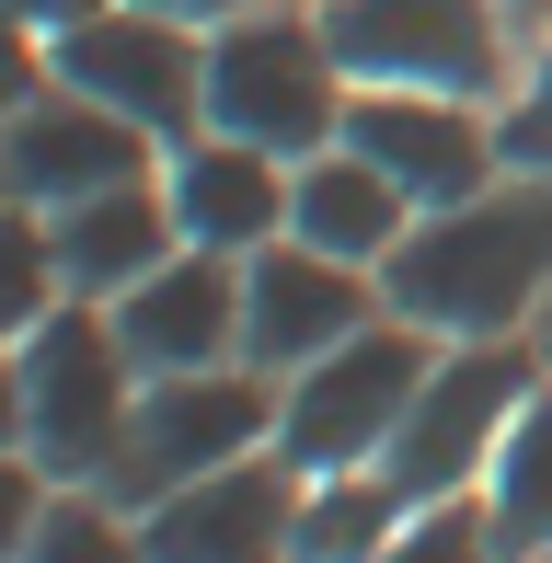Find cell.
<instances>
[{"label":"cell","instance_id":"ba28073f","mask_svg":"<svg viewBox=\"0 0 552 563\" xmlns=\"http://www.w3.org/2000/svg\"><path fill=\"white\" fill-rule=\"evenodd\" d=\"M46 69L92 104L139 115L150 139H208V23H173V12H139V0H104L92 23L46 35Z\"/></svg>","mask_w":552,"mask_h":563},{"label":"cell","instance_id":"3957f363","mask_svg":"<svg viewBox=\"0 0 552 563\" xmlns=\"http://www.w3.org/2000/svg\"><path fill=\"white\" fill-rule=\"evenodd\" d=\"M345 104H357V81H345L322 12H231L208 35V126L219 139L311 162V150L345 139Z\"/></svg>","mask_w":552,"mask_h":563},{"label":"cell","instance_id":"603a6c76","mask_svg":"<svg viewBox=\"0 0 552 563\" xmlns=\"http://www.w3.org/2000/svg\"><path fill=\"white\" fill-rule=\"evenodd\" d=\"M92 12H104V0H12L23 35H69V23H92Z\"/></svg>","mask_w":552,"mask_h":563},{"label":"cell","instance_id":"5bb4252c","mask_svg":"<svg viewBox=\"0 0 552 563\" xmlns=\"http://www.w3.org/2000/svg\"><path fill=\"white\" fill-rule=\"evenodd\" d=\"M173 219H185V242H208V253H265V242H288V196H299V162H276V150L254 139H185L173 150Z\"/></svg>","mask_w":552,"mask_h":563},{"label":"cell","instance_id":"d4e9b609","mask_svg":"<svg viewBox=\"0 0 552 563\" xmlns=\"http://www.w3.org/2000/svg\"><path fill=\"white\" fill-rule=\"evenodd\" d=\"M507 12H541V0H507Z\"/></svg>","mask_w":552,"mask_h":563},{"label":"cell","instance_id":"9c48e42d","mask_svg":"<svg viewBox=\"0 0 552 563\" xmlns=\"http://www.w3.org/2000/svg\"><path fill=\"white\" fill-rule=\"evenodd\" d=\"M380 311H391L380 276L311 253L299 230L265 242V253H242V368H265V379H299L311 356H334L345 334H368Z\"/></svg>","mask_w":552,"mask_h":563},{"label":"cell","instance_id":"9a60e30c","mask_svg":"<svg viewBox=\"0 0 552 563\" xmlns=\"http://www.w3.org/2000/svg\"><path fill=\"white\" fill-rule=\"evenodd\" d=\"M46 230H58L69 299H128L150 265H173V253H185V219H173V185H162V173L104 185V196H81V208H46Z\"/></svg>","mask_w":552,"mask_h":563},{"label":"cell","instance_id":"7c38bea8","mask_svg":"<svg viewBox=\"0 0 552 563\" xmlns=\"http://www.w3.org/2000/svg\"><path fill=\"white\" fill-rule=\"evenodd\" d=\"M345 150H368L415 208H461V196H484L495 162H507V139H495L484 104H461V92H357V104H345Z\"/></svg>","mask_w":552,"mask_h":563},{"label":"cell","instance_id":"7402d4cb","mask_svg":"<svg viewBox=\"0 0 552 563\" xmlns=\"http://www.w3.org/2000/svg\"><path fill=\"white\" fill-rule=\"evenodd\" d=\"M495 139H507V162H552V58L530 69V92H518V115Z\"/></svg>","mask_w":552,"mask_h":563},{"label":"cell","instance_id":"6da1fadb","mask_svg":"<svg viewBox=\"0 0 552 563\" xmlns=\"http://www.w3.org/2000/svg\"><path fill=\"white\" fill-rule=\"evenodd\" d=\"M552 288V185H484L426 208L380 265V299L426 334H518Z\"/></svg>","mask_w":552,"mask_h":563},{"label":"cell","instance_id":"52a82bcc","mask_svg":"<svg viewBox=\"0 0 552 563\" xmlns=\"http://www.w3.org/2000/svg\"><path fill=\"white\" fill-rule=\"evenodd\" d=\"M345 81L357 92H461L484 104L507 81V12L495 0H322Z\"/></svg>","mask_w":552,"mask_h":563},{"label":"cell","instance_id":"e0dca14e","mask_svg":"<svg viewBox=\"0 0 552 563\" xmlns=\"http://www.w3.org/2000/svg\"><path fill=\"white\" fill-rule=\"evenodd\" d=\"M484 518H495V541H507V563H552V379L518 402L507 449H495Z\"/></svg>","mask_w":552,"mask_h":563},{"label":"cell","instance_id":"277c9868","mask_svg":"<svg viewBox=\"0 0 552 563\" xmlns=\"http://www.w3.org/2000/svg\"><path fill=\"white\" fill-rule=\"evenodd\" d=\"M426 368H438V334L404 311H380L368 334H345L334 356H311V368L288 379V415H276V449L299 460V472H380L391 438H404Z\"/></svg>","mask_w":552,"mask_h":563},{"label":"cell","instance_id":"4fadbf2b","mask_svg":"<svg viewBox=\"0 0 552 563\" xmlns=\"http://www.w3.org/2000/svg\"><path fill=\"white\" fill-rule=\"evenodd\" d=\"M128 334L139 379H185V368H242V253L185 242L173 265H150L128 299H104Z\"/></svg>","mask_w":552,"mask_h":563},{"label":"cell","instance_id":"5b68a950","mask_svg":"<svg viewBox=\"0 0 552 563\" xmlns=\"http://www.w3.org/2000/svg\"><path fill=\"white\" fill-rule=\"evenodd\" d=\"M276 415H288V379H265V368L150 379L128 449H115V472H104V495L128 506V518H150L162 495H185V483H208V472H231V460L276 449Z\"/></svg>","mask_w":552,"mask_h":563},{"label":"cell","instance_id":"44dd1931","mask_svg":"<svg viewBox=\"0 0 552 563\" xmlns=\"http://www.w3.org/2000/svg\"><path fill=\"white\" fill-rule=\"evenodd\" d=\"M391 563H507V541H495L484 495H438V506H415V518H404Z\"/></svg>","mask_w":552,"mask_h":563},{"label":"cell","instance_id":"cb8c5ba5","mask_svg":"<svg viewBox=\"0 0 552 563\" xmlns=\"http://www.w3.org/2000/svg\"><path fill=\"white\" fill-rule=\"evenodd\" d=\"M139 12H173V23H208V35H219V23L254 12V0H139Z\"/></svg>","mask_w":552,"mask_h":563},{"label":"cell","instance_id":"2e32d148","mask_svg":"<svg viewBox=\"0 0 552 563\" xmlns=\"http://www.w3.org/2000/svg\"><path fill=\"white\" fill-rule=\"evenodd\" d=\"M415 219H426V208L391 185L380 162H368V150H345V139H334V150H311V162H299L288 230H299L311 253H334V265H368V276H380L391 253H404V230H415Z\"/></svg>","mask_w":552,"mask_h":563},{"label":"cell","instance_id":"30bf717a","mask_svg":"<svg viewBox=\"0 0 552 563\" xmlns=\"http://www.w3.org/2000/svg\"><path fill=\"white\" fill-rule=\"evenodd\" d=\"M299 495H311V472L288 449H254L231 472L162 495L139 529H150L162 563H299Z\"/></svg>","mask_w":552,"mask_h":563},{"label":"cell","instance_id":"7a4b0ae2","mask_svg":"<svg viewBox=\"0 0 552 563\" xmlns=\"http://www.w3.org/2000/svg\"><path fill=\"white\" fill-rule=\"evenodd\" d=\"M139 356L104 299H58L35 334H12V449L46 460V483H104L139 426Z\"/></svg>","mask_w":552,"mask_h":563},{"label":"cell","instance_id":"ffe728a7","mask_svg":"<svg viewBox=\"0 0 552 563\" xmlns=\"http://www.w3.org/2000/svg\"><path fill=\"white\" fill-rule=\"evenodd\" d=\"M58 299H69L58 230H46V208H23V196H12V219H0V322H12V334H35Z\"/></svg>","mask_w":552,"mask_h":563},{"label":"cell","instance_id":"ac0fdd59","mask_svg":"<svg viewBox=\"0 0 552 563\" xmlns=\"http://www.w3.org/2000/svg\"><path fill=\"white\" fill-rule=\"evenodd\" d=\"M404 483L391 472H322L311 495H299V563H391L404 541Z\"/></svg>","mask_w":552,"mask_h":563},{"label":"cell","instance_id":"d6986e66","mask_svg":"<svg viewBox=\"0 0 552 563\" xmlns=\"http://www.w3.org/2000/svg\"><path fill=\"white\" fill-rule=\"evenodd\" d=\"M12 563H162V552H150V529L115 495H46V518L23 529Z\"/></svg>","mask_w":552,"mask_h":563},{"label":"cell","instance_id":"8fae6325","mask_svg":"<svg viewBox=\"0 0 552 563\" xmlns=\"http://www.w3.org/2000/svg\"><path fill=\"white\" fill-rule=\"evenodd\" d=\"M0 150H12V196L23 208H81V196H104V185H139L162 139H150L139 115L69 92V81H35L12 104V139Z\"/></svg>","mask_w":552,"mask_h":563},{"label":"cell","instance_id":"8992f818","mask_svg":"<svg viewBox=\"0 0 552 563\" xmlns=\"http://www.w3.org/2000/svg\"><path fill=\"white\" fill-rule=\"evenodd\" d=\"M530 391H541V356L518 334H461L438 368H426L404 438H391V460H380V472L404 483V506L484 495V472H495V449H507V426H518Z\"/></svg>","mask_w":552,"mask_h":563}]
</instances>
